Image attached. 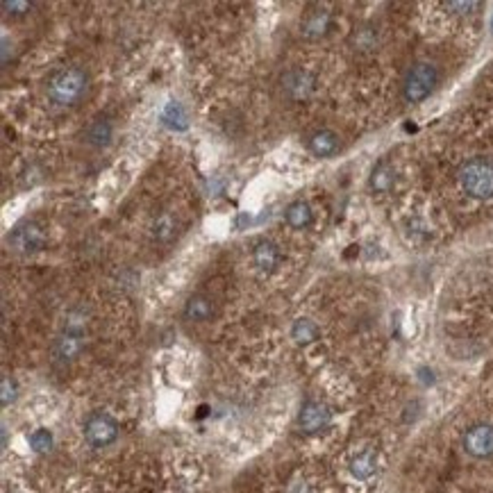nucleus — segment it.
I'll list each match as a JSON object with an SVG mask.
<instances>
[{
    "instance_id": "f257e3e1",
    "label": "nucleus",
    "mask_w": 493,
    "mask_h": 493,
    "mask_svg": "<svg viewBox=\"0 0 493 493\" xmlns=\"http://www.w3.org/2000/svg\"><path fill=\"white\" fill-rule=\"evenodd\" d=\"M89 92V78L82 69H62L48 82V98L57 107H76Z\"/></svg>"
},
{
    "instance_id": "f03ea898",
    "label": "nucleus",
    "mask_w": 493,
    "mask_h": 493,
    "mask_svg": "<svg viewBox=\"0 0 493 493\" xmlns=\"http://www.w3.org/2000/svg\"><path fill=\"white\" fill-rule=\"evenodd\" d=\"M459 187L475 200L493 198V162L487 157H473L457 171Z\"/></svg>"
},
{
    "instance_id": "7ed1b4c3",
    "label": "nucleus",
    "mask_w": 493,
    "mask_h": 493,
    "mask_svg": "<svg viewBox=\"0 0 493 493\" xmlns=\"http://www.w3.org/2000/svg\"><path fill=\"white\" fill-rule=\"evenodd\" d=\"M439 85V71L430 62H416L402 80V98L407 103L418 105L427 101Z\"/></svg>"
},
{
    "instance_id": "20e7f679",
    "label": "nucleus",
    "mask_w": 493,
    "mask_h": 493,
    "mask_svg": "<svg viewBox=\"0 0 493 493\" xmlns=\"http://www.w3.org/2000/svg\"><path fill=\"white\" fill-rule=\"evenodd\" d=\"M85 439L94 448H107L119 439V423L110 414L96 412L85 421Z\"/></svg>"
},
{
    "instance_id": "39448f33",
    "label": "nucleus",
    "mask_w": 493,
    "mask_h": 493,
    "mask_svg": "<svg viewBox=\"0 0 493 493\" xmlns=\"http://www.w3.org/2000/svg\"><path fill=\"white\" fill-rule=\"evenodd\" d=\"M82 348H85V330L82 327L64 325L62 334L57 336L53 343V359L55 364H71L80 357Z\"/></svg>"
},
{
    "instance_id": "423d86ee",
    "label": "nucleus",
    "mask_w": 493,
    "mask_h": 493,
    "mask_svg": "<svg viewBox=\"0 0 493 493\" xmlns=\"http://www.w3.org/2000/svg\"><path fill=\"white\" fill-rule=\"evenodd\" d=\"M464 450L473 459H489L493 457V425L491 423H475L464 434Z\"/></svg>"
},
{
    "instance_id": "0eeeda50",
    "label": "nucleus",
    "mask_w": 493,
    "mask_h": 493,
    "mask_svg": "<svg viewBox=\"0 0 493 493\" xmlns=\"http://www.w3.org/2000/svg\"><path fill=\"white\" fill-rule=\"evenodd\" d=\"M330 423H332V412L330 407L320 400H307L298 414V427L305 434H320L330 427Z\"/></svg>"
},
{
    "instance_id": "6e6552de",
    "label": "nucleus",
    "mask_w": 493,
    "mask_h": 493,
    "mask_svg": "<svg viewBox=\"0 0 493 493\" xmlns=\"http://www.w3.org/2000/svg\"><path fill=\"white\" fill-rule=\"evenodd\" d=\"M10 245L21 254H32L39 252L46 245V234L39 223H21L19 227L10 234Z\"/></svg>"
},
{
    "instance_id": "1a4fd4ad",
    "label": "nucleus",
    "mask_w": 493,
    "mask_h": 493,
    "mask_svg": "<svg viewBox=\"0 0 493 493\" xmlns=\"http://www.w3.org/2000/svg\"><path fill=\"white\" fill-rule=\"evenodd\" d=\"M314 85H316L314 76L302 69H293L289 73H284L282 78V92L286 98H291V101H307L311 92H314Z\"/></svg>"
},
{
    "instance_id": "9d476101",
    "label": "nucleus",
    "mask_w": 493,
    "mask_h": 493,
    "mask_svg": "<svg viewBox=\"0 0 493 493\" xmlns=\"http://www.w3.org/2000/svg\"><path fill=\"white\" fill-rule=\"evenodd\" d=\"M309 153L320 159H330L341 150V139L332 130H318L309 137Z\"/></svg>"
},
{
    "instance_id": "9b49d317",
    "label": "nucleus",
    "mask_w": 493,
    "mask_h": 493,
    "mask_svg": "<svg viewBox=\"0 0 493 493\" xmlns=\"http://www.w3.org/2000/svg\"><path fill=\"white\" fill-rule=\"evenodd\" d=\"M330 28H332L330 12L314 10V12H309L305 19H302L300 32H302V37H307V39H320V37L327 35V30H330Z\"/></svg>"
},
{
    "instance_id": "f8f14e48",
    "label": "nucleus",
    "mask_w": 493,
    "mask_h": 493,
    "mask_svg": "<svg viewBox=\"0 0 493 493\" xmlns=\"http://www.w3.org/2000/svg\"><path fill=\"white\" fill-rule=\"evenodd\" d=\"M214 316V300L202 293H196L187 300L184 305V318L191 323H205Z\"/></svg>"
},
{
    "instance_id": "ddd939ff",
    "label": "nucleus",
    "mask_w": 493,
    "mask_h": 493,
    "mask_svg": "<svg viewBox=\"0 0 493 493\" xmlns=\"http://www.w3.org/2000/svg\"><path fill=\"white\" fill-rule=\"evenodd\" d=\"M368 184H371L375 193H389L393 184H396V168L391 166V162H377L371 178H368Z\"/></svg>"
},
{
    "instance_id": "4468645a",
    "label": "nucleus",
    "mask_w": 493,
    "mask_h": 493,
    "mask_svg": "<svg viewBox=\"0 0 493 493\" xmlns=\"http://www.w3.org/2000/svg\"><path fill=\"white\" fill-rule=\"evenodd\" d=\"M350 475L355 480H371L373 475L377 473V455L373 450H364V453H359L350 459V466H348Z\"/></svg>"
},
{
    "instance_id": "2eb2a0df",
    "label": "nucleus",
    "mask_w": 493,
    "mask_h": 493,
    "mask_svg": "<svg viewBox=\"0 0 493 493\" xmlns=\"http://www.w3.org/2000/svg\"><path fill=\"white\" fill-rule=\"evenodd\" d=\"M350 46L352 51L357 53H371L380 46V32H377L375 26H359L355 28V32L350 35Z\"/></svg>"
},
{
    "instance_id": "dca6fc26",
    "label": "nucleus",
    "mask_w": 493,
    "mask_h": 493,
    "mask_svg": "<svg viewBox=\"0 0 493 493\" xmlns=\"http://www.w3.org/2000/svg\"><path fill=\"white\" fill-rule=\"evenodd\" d=\"M252 259H254V266H257L261 273H273L275 266H277V259H280V254H277V248L270 241H259L257 248L252 252Z\"/></svg>"
},
{
    "instance_id": "f3484780",
    "label": "nucleus",
    "mask_w": 493,
    "mask_h": 493,
    "mask_svg": "<svg viewBox=\"0 0 493 493\" xmlns=\"http://www.w3.org/2000/svg\"><path fill=\"white\" fill-rule=\"evenodd\" d=\"M284 218L293 230H305L311 225V220H314V214H311V207L307 202L295 200L284 209Z\"/></svg>"
},
{
    "instance_id": "a211bd4d",
    "label": "nucleus",
    "mask_w": 493,
    "mask_h": 493,
    "mask_svg": "<svg viewBox=\"0 0 493 493\" xmlns=\"http://www.w3.org/2000/svg\"><path fill=\"white\" fill-rule=\"evenodd\" d=\"M318 334H320L318 325L309 318H298L291 327V336L298 346H309V343H314L318 339Z\"/></svg>"
},
{
    "instance_id": "6ab92c4d",
    "label": "nucleus",
    "mask_w": 493,
    "mask_h": 493,
    "mask_svg": "<svg viewBox=\"0 0 493 493\" xmlns=\"http://www.w3.org/2000/svg\"><path fill=\"white\" fill-rule=\"evenodd\" d=\"M110 139H112V123H110V121L98 119V121L92 123V126H89V130H87V141L92 144V146L103 148V146L110 144Z\"/></svg>"
},
{
    "instance_id": "aec40b11",
    "label": "nucleus",
    "mask_w": 493,
    "mask_h": 493,
    "mask_svg": "<svg viewBox=\"0 0 493 493\" xmlns=\"http://www.w3.org/2000/svg\"><path fill=\"white\" fill-rule=\"evenodd\" d=\"M28 443L37 455H46L53 450V434L51 430H46V427H39V430H35L28 437Z\"/></svg>"
},
{
    "instance_id": "412c9836",
    "label": "nucleus",
    "mask_w": 493,
    "mask_h": 493,
    "mask_svg": "<svg viewBox=\"0 0 493 493\" xmlns=\"http://www.w3.org/2000/svg\"><path fill=\"white\" fill-rule=\"evenodd\" d=\"M162 121L173 130H187V126H189L187 116H184V110L178 103L166 105V110H164V114H162Z\"/></svg>"
},
{
    "instance_id": "4be33fe9",
    "label": "nucleus",
    "mask_w": 493,
    "mask_h": 493,
    "mask_svg": "<svg viewBox=\"0 0 493 493\" xmlns=\"http://www.w3.org/2000/svg\"><path fill=\"white\" fill-rule=\"evenodd\" d=\"M173 230H175L173 218H171L168 214H164V216H159L157 220H155V225H153V234H155V239L166 241V239H171V236H173Z\"/></svg>"
},
{
    "instance_id": "5701e85b",
    "label": "nucleus",
    "mask_w": 493,
    "mask_h": 493,
    "mask_svg": "<svg viewBox=\"0 0 493 493\" xmlns=\"http://www.w3.org/2000/svg\"><path fill=\"white\" fill-rule=\"evenodd\" d=\"M443 7L450 14H473V10H478L480 3H471V0H450V3H443Z\"/></svg>"
},
{
    "instance_id": "b1692460",
    "label": "nucleus",
    "mask_w": 493,
    "mask_h": 493,
    "mask_svg": "<svg viewBox=\"0 0 493 493\" xmlns=\"http://www.w3.org/2000/svg\"><path fill=\"white\" fill-rule=\"evenodd\" d=\"M16 382L12 380V377H3V382H0V398H3V405L7 407L10 402L16 400Z\"/></svg>"
},
{
    "instance_id": "393cba45",
    "label": "nucleus",
    "mask_w": 493,
    "mask_h": 493,
    "mask_svg": "<svg viewBox=\"0 0 493 493\" xmlns=\"http://www.w3.org/2000/svg\"><path fill=\"white\" fill-rule=\"evenodd\" d=\"M30 3H19V0H5L3 3V10H7V14H23V12H28L30 10Z\"/></svg>"
},
{
    "instance_id": "a878e982",
    "label": "nucleus",
    "mask_w": 493,
    "mask_h": 493,
    "mask_svg": "<svg viewBox=\"0 0 493 493\" xmlns=\"http://www.w3.org/2000/svg\"><path fill=\"white\" fill-rule=\"evenodd\" d=\"M491 30H493V19H491Z\"/></svg>"
}]
</instances>
